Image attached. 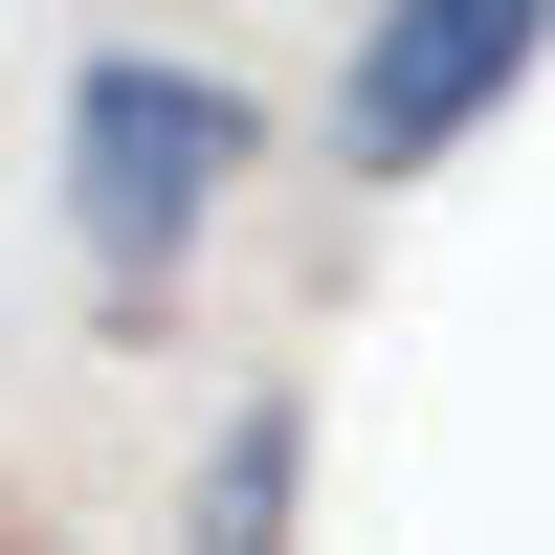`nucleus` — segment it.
I'll return each instance as SVG.
<instances>
[{
	"mask_svg": "<svg viewBox=\"0 0 555 555\" xmlns=\"http://www.w3.org/2000/svg\"><path fill=\"white\" fill-rule=\"evenodd\" d=\"M245 89L178 67V44H89L67 67V245L112 267V289H156V267H201V222L245 201Z\"/></svg>",
	"mask_w": 555,
	"mask_h": 555,
	"instance_id": "obj_1",
	"label": "nucleus"
},
{
	"mask_svg": "<svg viewBox=\"0 0 555 555\" xmlns=\"http://www.w3.org/2000/svg\"><path fill=\"white\" fill-rule=\"evenodd\" d=\"M533 44H555V0H378V23H356V178H423V156H467V133H489V89H512L533 67Z\"/></svg>",
	"mask_w": 555,
	"mask_h": 555,
	"instance_id": "obj_2",
	"label": "nucleus"
},
{
	"mask_svg": "<svg viewBox=\"0 0 555 555\" xmlns=\"http://www.w3.org/2000/svg\"><path fill=\"white\" fill-rule=\"evenodd\" d=\"M267 533H289V423L245 400V423H222V467H201V555H267Z\"/></svg>",
	"mask_w": 555,
	"mask_h": 555,
	"instance_id": "obj_3",
	"label": "nucleus"
}]
</instances>
